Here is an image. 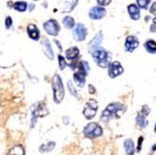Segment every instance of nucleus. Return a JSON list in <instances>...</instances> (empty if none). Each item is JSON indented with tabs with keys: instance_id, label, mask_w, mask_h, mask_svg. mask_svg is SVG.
Wrapping results in <instances>:
<instances>
[{
	"instance_id": "35",
	"label": "nucleus",
	"mask_w": 156,
	"mask_h": 155,
	"mask_svg": "<svg viewBox=\"0 0 156 155\" xmlns=\"http://www.w3.org/2000/svg\"><path fill=\"white\" fill-rule=\"evenodd\" d=\"M89 92H90V93H95V88L92 85V84H90L89 85Z\"/></svg>"
},
{
	"instance_id": "37",
	"label": "nucleus",
	"mask_w": 156,
	"mask_h": 155,
	"mask_svg": "<svg viewBox=\"0 0 156 155\" xmlns=\"http://www.w3.org/2000/svg\"><path fill=\"white\" fill-rule=\"evenodd\" d=\"M54 42H55V43H56V44H57V45H58L59 49H60V50L62 51V47H61V44L59 43V41H58V40H55V39H54Z\"/></svg>"
},
{
	"instance_id": "7",
	"label": "nucleus",
	"mask_w": 156,
	"mask_h": 155,
	"mask_svg": "<svg viewBox=\"0 0 156 155\" xmlns=\"http://www.w3.org/2000/svg\"><path fill=\"white\" fill-rule=\"evenodd\" d=\"M123 72V68L119 62H113L108 65V76L110 78H116Z\"/></svg>"
},
{
	"instance_id": "11",
	"label": "nucleus",
	"mask_w": 156,
	"mask_h": 155,
	"mask_svg": "<svg viewBox=\"0 0 156 155\" xmlns=\"http://www.w3.org/2000/svg\"><path fill=\"white\" fill-rule=\"evenodd\" d=\"M102 37H103V34L102 32H98L96 34V36L94 37V38L89 43V51L91 52H93L94 50H96L97 48H99L101 42H102Z\"/></svg>"
},
{
	"instance_id": "20",
	"label": "nucleus",
	"mask_w": 156,
	"mask_h": 155,
	"mask_svg": "<svg viewBox=\"0 0 156 155\" xmlns=\"http://www.w3.org/2000/svg\"><path fill=\"white\" fill-rule=\"evenodd\" d=\"M7 155H24V149L21 145H16L9 150Z\"/></svg>"
},
{
	"instance_id": "40",
	"label": "nucleus",
	"mask_w": 156,
	"mask_h": 155,
	"mask_svg": "<svg viewBox=\"0 0 156 155\" xmlns=\"http://www.w3.org/2000/svg\"><path fill=\"white\" fill-rule=\"evenodd\" d=\"M154 132L156 133V123H155V126H154Z\"/></svg>"
},
{
	"instance_id": "2",
	"label": "nucleus",
	"mask_w": 156,
	"mask_h": 155,
	"mask_svg": "<svg viewBox=\"0 0 156 155\" xmlns=\"http://www.w3.org/2000/svg\"><path fill=\"white\" fill-rule=\"evenodd\" d=\"M52 90H53V100L56 104H60L65 96V88L62 79L58 74H55L52 79Z\"/></svg>"
},
{
	"instance_id": "5",
	"label": "nucleus",
	"mask_w": 156,
	"mask_h": 155,
	"mask_svg": "<svg viewBox=\"0 0 156 155\" xmlns=\"http://www.w3.org/2000/svg\"><path fill=\"white\" fill-rule=\"evenodd\" d=\"M43 27H44V30L46 31L47 34H49L51 36H54V37L58 35L59 25H58V23L56 22L55 20L51 19V20L47 21L43 24Z\"/></svg>"
},
{
	"instance_id": "33",
	"label": "nucleus",
	"mask_w": 156,
	"mask_h": 155,
	"mask_svg": "<svg viewBox=\"0 0 156 155\" xmlns=\"http://www.w3.org/2000/svg\"><path fill=\"white\" fill-rule=\"evenodd\" d=\"M150 11H151V13L153 14V15L156 16V2L153 3V4L151 5V9H150Z\"/></svg>"
},
{
	"instance_id": "23",
	"label": "nucleus",
	"mask_w": 156,
	"mask_h": 155,
	"mask_svg": "<svg viewBox=\"0 0 156 155\" xmlns=\"http://www.w3.org/2000/svg\"><path fill=\"white\" fill-rule=\"evenodd\" d=\"M144 47L150 53H155L156 52V42L153 40H148L144 44Z\"/></svg>"
},
{
	"instance_id": "6",
	"label": "nucleus",
	"mask_w": 156,
	"mask_h": 155,
	"mask_svg": "<svg viewBox=\"0 0 156 155\" xmlns=\"http://www.w3.org/2000/svg\"><path fill=\"white\" fill-rule=\"evenodd\" d=\"M87 36V30L82 23H78L73 31V37L76 41H82Z\"/></svg>"
},
{
	"instance_id": "14",
	"label": "nucleus",
	"mask_w": 156,
	"mask_h": 155,
	"mask_svg": "<svg viewBox=\"0 0 156 155\" xmlns=\"http://www.w3.org/2000/svg\"><path fill=\"white\" fill-rule=\"evenodd\" d=\"M123 146H124V150H125V153L126 155H133L135 152V145L134 142L131 138H126L123 142Z\"/></svg>"
},
{
	"instance_id": "21",
	"label": "nucleus",
	"mask_w": 156,
	"mask_h": 155,
	"mask_svg": "<svg viewBox=\"0 0 156 155\" xmlns=\"http://www.w3.org/2000/svg\"><path fill=\"white\" fill-rule=\"evenodd\" d=\"M79 70L80 73H82L83 75L87 76L89 71H90V67H89V64L86 62V61H80V64H79Z\"/></svg>"
},
{
	"instance_id": "30",
	"label": "nucleus",
	"mask_w": 156,
	"mask_h": 155,
	"mask_svg": "<svg viewBox=\"0 0 156 155\" xmlns=\"http://www.w3.org/2000/svg\"><path fill=\"white\" fill-rule=\"evenodd\" d=\"M143 140H144L143 136H140V137L138 138V140H137V148H136V151H138V152L141 150V147H142V142H143Z\"/></svg>"
},
{
	"instance_id": "19",
	"label": "nucleus",
	"mask_w": 156,
	"mask_h": 155,
	"mask_svg": "<svg viewBox=\"0 0 156 155\" xmlns=\"http://www.w3.org/2000/svg\"><path fill=\"white\" fill-rule=\"evenodd\" d=\"M136 124L138 125V127H139L140 129H144V128H146L147 126H148V124H149V122H148V121L146 120L145 116L142 115V114H138V115L136 116Z\"/></svg>"
},
{
	"instance_id": "38",
	"label": "nucleus",
	"mask_w": 156,
	"mask_h": 155,
	"mask_svg": "<svg viewBox=\"0 0 156 155\" xmlns=\"http://www.w3.org/2000/svg\"><path fill=\"white\" fill-rule=\"evenodd\" d=\"M151 150H152V151H155V150H156V143H154V144L152 145V147H151Z\"/></svg>"
},
{
	"instance_id": "9",
	"label": "nucleus",
	"mask_w": 156,
	"mask_h": 155,
	"mask_svg": "<svg viewBox=\"0 0 156 155\" xmlns=\"http://www.w3.org/2000/svg\"><path fill=\"white\" fill-rule=\"evenodd\" d=\"M139 45V41L137 40V38L134 36H129L125 40V44H124V48L126 51L132 52L135 49H136Z\"/></svg>"
},
{
	"instance_id": "29",
	"label": "nucleus",
	"mask_w": 156,
	"mask_h": 155,
	"mask_svg": "<svg viewBox=\"0 0 156 155\" xmlns=\"http://www.w3.org/2000/svg\"><path fill=\"white\" fill-rule=\"evenodd\" d=\"M150 112H151L150 107H149L147 105H144V106L142 107V109H141V114L144 115L145 117H147V116L150 114Z\"/></svg>"
},
{
	"instance_id": "32",
	"label": "nucleus",
	"mask_w": 156,
	"mask_h": 155,
	"mask_svg": "<svg viewBox=\"0 0 156 155\" xmlns=\"http://www.w3.org/2000/svg\"><path fill=\"white\" fill-rule=\"evenodd\" d=\"M5 23H6V28H7V29H9V28H10V26L12 25V19L10 17H7L6 21H5Z\"/></svg>"
},
{
	"instance_id": "12",
	"label": "nucleus",
	"mask_w": 156,
	"mask_h": 155,
	"mask_svg": "<svg viewBox=\"0 0 156 155\" xmlns=\"http://www.w3.org/2000/svg\"><path fill=\"white\" fill-rule=\"evenodd\" d=\"M42 49H43V51L46 54L47 57L50 60L52 61L53 58H54V55H53V51H52V49L51 47L50 42L48 41L47 38H43V39H42Z\"/></svg>"
},
{
	"instance_id": "8",
	"label": "nucleus",
	"mask_w": 156,
	"mask_h": 155,
	"mask_svg": "<svg viewBox=\"0 0 156 155\" xmlns=\"http://www.w3.org/2000/svg\"><path fill=\"white\" fill-rule=\"evenodd\" d=\"M106 15V10L101 6L93 7L89 11V16L93 20H99L104 18Z\"/></svg>"
},
{
	"instance_id": "15",
	"label": "nucleus",
	"mask_w": 156,
	"mask_h": 155,
	"mask_svg": "<svg viewBox=\"0 0 156 155\" xmlns=\"http://www.w3.org/2000/svg\"><path fill=\"white\" fill-rule=\"evenodd\" d=\"M128 12H129V15H130V18L133 19V20H138L140 18V13H139V9L132 4L128 7Z\"/></svg>"
},
{
	"instance_id": "27",
	"label": "nucleus",
	"mask_w": 156,
	"mask_h": 155,
	"mask_svg": "<svg viewBox=\"0 0 156 155\" xmlns=\"http://www.w3.org/2000/svg\"><path fill=\"white\" fill-rule=\"evenodd\" d=\"M67 86H68V89H69L70 93H71L72 95H74L75 97L79 98V94H78V93L76 92V90H75V88H74V86H73V84L71 83V81H70V80H68V82H67Z\"/></svg>"
},
{
	"instance_id": "3",
	"label": "nucleus",
	"mask_w": 156,
	"mask_h": 155,
	"mask_svg": "<svg viewBox=\"0 0 156 155\" xmlns=\"http://www.w3.org/2000/svg\"><path fill=\"white\" fill-rule=\"evenodd\" d=\"M83 134L87 137L96 138V137H100L103 135V130L96 122H90L84 127Z\"/></svg>"
},
{
	"instance_id": "41",
	"label": "nucleus",
	"mask_w": 156,
	"mask_h": 155,
	"mask_svg": "<svg viewBox=\"0 0 156 155\" xmlns=\"http://www.w3.org/2000/svg\"><path fill=\"white\" fill-rule=\"evenodd\" d=\"M35 1H37V0H35Z\"/></svg>"
},
{
	"instance_id": "17",
	"label": "nucleus",
	"mask_w": 156,
	"mask_h": 155,
	"mask_svg": "<svg viewBox=\"0 0 156 155\" xmlns=\"http://www.w3.org/2000/svg\"><path fill=\"white\" fill-rule=\"evenodd\" d=\"M55 146H56L55 142H53V141H50V142H47V143L42 144V145L39 147L38 150H39V152H40V153H47V152H51V151L55 148Z\"/></svg>"
},
{
	"instance_id": "25",
	"label": "nucleus",
	"mask_w": 156,
	"mask_h": 155,
	"mask_svg": "<svg viewBox=\"0 0 156 155\" xmlns=\"http://www.w3.org/2000/svg\"><path fill=\"white\" fill-rule=\"evenodd\" d=\"M112 116H113V114L111 113V112H110L108 109H107V108H106V109L102 112L100 119H101L103 122H108V121Z\"/></svg>"
},
{
	"instance_id": "13",
	"label": "nucleus",
	"mask_w": 156,
	"mask_h": 155,
	"mask_svg": "<svg viewBox=\"0 0 156 155\" xmlns=\"http://www.w3.org/2000/svg\"><path fill=\"white\" fill-rule=\"evenodd\" d=\"M27 33L28 36L30 37V38L34 39V40H38L39 38V31L37 28V26L33 23H30L27 26Z\"/></svg>"
},
{
	"instance_id": "31",
	"label": "nucleus",
	"mask_w": 156,
	"mask_h": 155,
	"mask_svg": "<svg viewBox=\"0 0 156 155\" xmlns=\"http://www.w3.org/2000/svg\"><path fill=\"white\" fill-rule=\"evenodd\" d=\"M110 1L111 0H97V3L99 6H108Z\"/></svg>"
},
{
	"instance_id": "22",
	"label": "nucleus",
	"mask_w": 156,
	"mask_h": 155,
	"mask_svg": "<svg viewBox=\"0 0 156 155\" xmlns=\"http://www.w3.org/2000/svg\"><path fill=\"white\" fill-rule=\"evenodd\" d=\"M63 24L66 28L67 29H72V28L75 26V22H74V19L70 16H66L64 18L63 20Z\"/></svg>"
},
{
	"instance_id": "10",
	"label": "nucleus",
	"mask_w": 156,
	"mask_h": 155,
	"mask_svg": "<svg viewBox=\"0 0 156 155\" xmlns=\"http://www.w3.org/2000/svg\"><path fill=\"white\" fill-rule=\"evenodd\" d=\"M78 4V0H63L59 4V8L63 12H69L73 10V9Z\"/></svg>"
},
{
	"instance_id": "18",
	"label": "nucleus",
	"mask_w": 156,
	"mask_h": 155,
	"mask_svg": "<svg viewBox=\"0 0 156 155\" xmlns=\"http://www.w3.org/2000/svg\"><path fill=\"white\" fill-rule=\"evenodd\" d=\"M85 75H83L82 73H80V71L76 72L73 76L74 78V81L77 83V85L80 88H82L85 85Z\"/></svg>"
},
{
	"instance_id": "28",
	"label": "nucleus",
	"mask_w": 156,
	"mask_h": 155,
	"mask_svg": "<svg viewBox=\"0 0 156 155\" xmlns=\"http://www.w3.org/2000/svg\"><path fill=\"white\" fill-rule=\"evenodd\" d=\"M58 59H59V65H60V69L61 70H64L66 66V62L65 60V58L63 57L62 55H59L58 56Z\"/></svg>"
},
{
	"instance_id": "34",
	"label": "nucleus",
	"mask_w": 156,
	"mask_h": 155,
	"mask_svg": "<svg viewBox=\"0 0 156 155\" xmlns=\"http://www.w3.org/2000/svg\"><path fill=\"white\" fill-rule=\"evenodd\" d=\"M151 32H156V17L153 19V23L151 26Z\"/></svg>"
},
{
	"instance_id": "26",
	"label": "nucleus",
	"mask_w": 156,
	"mask_h": 155,
	"mask_svg": "<svg viewBox=\"0 0 156 155\" xmlns=\"http://www.w3.org/2000/svg\"><path fill=\"white\" fill-rule=\"evenodd\" d=\"M136 2L140 9H147L151 3V0H136Z\"/></svg>"
},
{
	"instance_id": "24",
	"label": "nucleus",
	"mask_w": 156,
	"mask_h": 155,
	"mask_svg": "<svg viewBox=\"0 0 156 155\" xmlns=\"http://www.w3.org/2000/svg\"><path fill=\"white\" fill-rule=\"evenodd\" d=\"M13 8L15 9L16 10H18V11H21V12H22V11L26 10V9H27V4H26L25 2H23V1H19V2L14 3Z\"/></svg>"
},
{
	"instance_id": "16",
	"label": "nucleus",
	"mask_w": 156,
	"mask_h": 155,
	"mask_svg": "<svg viewBox=\"0 0 156 155\" xmlns=\"http://www.w3.org/2000/svg\"><path fill=\"white\" fill-rule=\"evenodd\" d=\"M80 54V51L78 48L76 47H72V48H69L68 50L66 51V56L68 60H74L76 59Z\"/></svg>"
},
{
	"instance_id": "1",
	"label": "nucleus",
	"mask_w": 156,
	"mask_h": 155,
	"mask_svg": "<svg viewBox=\"0 0 156 155\" xmlns=\"http://www.w3.org/2000/svg\"><path fill=\"white\" fill-rule=\"evenodd\" d=\"M92 56L97 65L102 68H107L110 65L111 55L109 52L102 48H97L96 50H94L92 52Z\"/></svg>"
},
{
	"instance_id": "36",
	"label": "nucleus",
	"mask_w": 156,
	"mask_h": 155,
	"mask_svg": "<svg viewBox=\"0 0 156 155\" xmlns=\"http://www.w3.org/2000/svg\"><path fill=\"white\" fill-rule=\"evenodd\" d=\"M69 121H70V119H69L68 117H64V118H63V122H64L66 125L69 124V122H70Z\"/></svg>"
},
{
	"instance_id": "4",
	"label": "nucleus",
	"mask_w": 156,
	"mask_h": 155,
	"mask_svg": "<svg viewBox=\"0 0 156 155\" xmlns=\"http://www.w3.org/2000/svg\"><path fill=\"white\" fill-rule=\"evenodd\" d=\"M98 108V104L94 99H90L86 105H85L84 110H83V115L87 120H92L95 115L96 111Z\"/></svg>"
},
{
	"instance_id": "39",
	"label": "nucleus",
	"mask_w": 156,
	"mask_h": 155,
	"mask_svg": "<svg viewBox=\"0 0 156 155\" xmlns=\"http://www.w3.org/2000/svg\"><path fill=\"white\" fill-rule=\"evenodd\" d=\"M33 7H35V6H33V4H31V6H30V8H31V9H30V10H32V9H33Z\"/></svg>"
}]
</instances>
